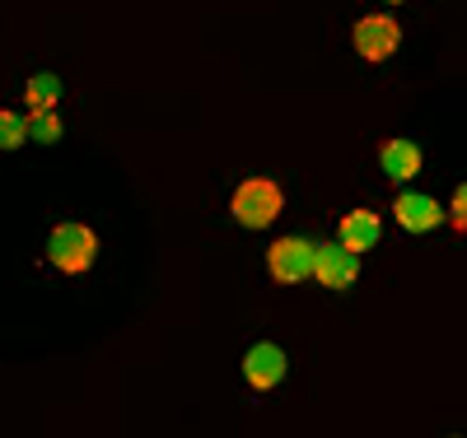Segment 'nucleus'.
Returning a JSON list of instances; mask_svg holds the SVG:
<instances>
[{
    "label": "nucleus",
    "mask_w": 467,
    "mask_h": 438,
    "mask_svg": "<svg viewBox=\"0 0 467 438\" xmlns=\"http://www.w3.org/2000/svg\"><path fill=\"white\" fill-rule=\"evenodd\" d=\"M281 206H285L281 187L266 182V178H253V182H244L239 191H234V219H239L244 229H266L281 215Z\"/></svg>",
    "instance_id": "obj_1"
},
{
    "label": "nucleus",
    "mask_w": 467,
    "mask_h": 438,
    "mask_svg": "<svg viewBox=\"0 0 467 438\" xmlns=\"http://www.w3.org/2000/svg\"><path fill=\"white\" fill-rule=\"evenodd\" d=\"M314 243L308 238H281V243H271V252H266V266H271V275H276L281 285H299V280H308L314 275Z\"/></svg>",
    "instance_id": "obj_3"
},
{
    "label": "nucleus",
    "mask_w": 467,
    "mask_h": 438,
    "mask_svg": "<svg viewBox=\"0 0 467 438\" xmlns=\"http://www.w3.org/2000/svg\"><path fill=\"white\" fill-rule=\"evenodd\" d=\"M356 275H360V261L350 248L341 243H323L314 252V280L327 285V290H346V285H356Z\"/></svg>",
    "instance_id": "obj_5"
},
{
    "label": "nucleus",
    "mask_w": 467,
    "mask_h": 438,
    "mask_svg": "<svg viewBox=\"0 0 467 438\" xmlns=\"http://www.w3.org/2000/svg\"><path fill=\"white\" fill-rule=\"evenodd\" d=\"M61 136V122H57V112L52 107H43V112H28V140H43V145H52Z\"/></svg>",
    "instance_id": "obj_11"
},
{
    "label": "nucleus",
    "mask_w": 467,
    "mask_h": 438,
    "mask_svg": "<svg viewBox=\"0 0 467 438\" xmlns=\"http://www.w3.org/2000/svg\"><path fill=\"white\" fill-rule=\"evenodd\" d=\"M28 140V122L15 112H0V149H19Z\"/></svg>",
    "instance_id": "obj_12"
},
{
    "label": "nucleus",
    "mask_w": 467,
    "mask_h": 438,
    "mask_svg": "<svg viewBox=\"0 0 467 438\" xmlns=\"http://www.w3.org/2000/svg\"><path fill=\"white\" fill-rule=\"evenodd\" d=\"M244 378L253 382V392H271L281 378H285V350L281 345H253L248 360H244Z\"/></svg>",
    "instance_id": "obj_7"
},
{
    "label": "nucleus",
    "mask_w": 467,
    "mask_h": 438,
    "mask_svg": "<svg viewBox=\"0 0 467 438\" xmlns=\"http://www.w3.org/2000/svg\"><path fill=\"white\" fill-rule=\"evenodd\" d=\"M449 219H453L458 229H467V182L453 191V210H449Z\"/></svg>",
    "instance_id": "obj_13"
},
{
    "label": "nucleus",
    "mask_w": 467,
    "mask_h": 438,
    "mask_svg": "<svg viewBox=\"0 0 467 438\" xmlns=\"http://www.w3.org/2000/svg\"><path fill=\"white\" fill-rule=\"evenodd\" d=\"M393 215H398V224H402L407 233H431V229L444 224L440 201H431L425 191H402L398 201H393Z\"/></svg>",
    "instance_id": "obj_6"
},
{
    "label": "nucleus",
    "mask_w": 467,
    "mask_h": 438,
    "mask_svg": "<svg viewBox=\"0 0 467 438\" xmlns=\"http://www.w3.org/2000/svg\"><path fill=\"white\" fill-rule=\"evenodd\" d=\"M94 252H99V243H94V233H89L85 224H61V229H52L47 257H52V266H57V270L80 275V270H89Z\"/></svg>",
    "instance_id": "obj_2"
},
{
    "label": "nucleus",
    "mask_w": 467,
    "mask_h": 438,
    "mask_svg": "<svg viewBox=\"0 0 467 438\" xmlns=\"http://www.w3.org/2000/svg\"><path fill=\"white\" fill-rule=\"evenodd\" d=\"M398 43H402V28L388 19V15H365L356 24V52L365 61H388V56L398 52Z\"/></svg>",
    "instance_id": "obj_4"
},
{
    "label": "nucleus",
    "mask_w": 467,
    "mask_h": 438,
    "mask_svg": "<svg viewBox=\"0 0 467 438\" xmlns=\"http://www.w3.org/2000/svg\"><path fill=\"white\" fill-rule=\"evenodd\" d=\"M379 158H383V173L393 182H411L420 173V145L416 140H388L379 149Z\"/></svg>",
    "instance_id": "obj_9"
},
{
    "label": "nucleus",
    "mask_w": 467,
    "mask_h": 438,
    "mask_svg": "<svg viewBox=\"0 0 467 438\" xmlns=\"http://www.w3.org/2000/svg\"><path fill=\"white\" fill-rule=\"evenodd\" d=\"M337 233H341L337 243L360 257V252H369V248L379 243V215H369V210H350V215L337 224Z\"/></svg>",
    "instance_id": "obj_8"
},
{
    "label": "nucleus",
    "mask_w": 467,
    "mask_h": 438,
    "mask_svg": "<svg viewBox=\"0 0 467 438\" xmlns=\"http://www.w3.org/2000/svg\"><path fill=\"white\" fill-rule=\"evenodd\" d=\"M24 98H28V112H43V107H52V103L61 98V85H57V75H37V79H28Z\"/></svg>",
    "instance_id": "obj_10"
}]
</instances>
